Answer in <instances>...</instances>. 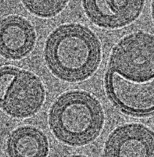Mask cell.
<instances>
[{
    "instance_id": "obj_4",
    "label": "cell",
    "mask_w": 154,
    "mask_h": 157,
    "mask_svg": "<svg viewBox=\"0 0 154 157\" xmlns=\"http://www.w3.org/2000/svg\"><path fill=\"white\" fill-rule=\"evenodd\" d=\"M154 57L153 35L135 32L124 37L113 48L109 70L130 81H150L154 76Z\"/></svg>"
},
{
    "instance_id": "obj_7",
    "label": "cell",
    "mask_w": 154,
    "mask_h": 157,
    "mask_svg": "<svg viewBox=\"0 0 154 157\" xmlns=\"http://www.w3.org/2000/svg\"><path fill=\"white\" fill-rule=\"evenodd\" d=\"M145 0H83L87 16L92 23L106 29L130 24L140 15Z\"/></svg>"
},
{
    "instance_id": "obj_10",
    "label": "cell",
    "mask_w": 154,
    "mask_h": 157,
    "mask_svg": "<svg viewBox=\"0 0 154 157\" xmlns=\"http://www.w3.org/2000/svg\"><path fill=\"white\" fill-rule=\"evenodd\" d=\"M26 8L36 16L50 18L59 14L69 0H22Z\"/></svg>"
},
{
    "instance_id": "obj_3",
    "label": "cell",
    "mask_w": 154,
    "mask_h": 157,
    "mask_svg": "<svg viewBox=\"0 0 154 157\" xmlns=\"http://www.w3.org/2000/svg\"><path fill=\"white\" fill-rule=\"evenodd\" d=\"M45 96L42 82L32 72L11 66L0 68V108L8 115L19 119L33 116Z\"/></svg>"
},
{
    "instance_id": "obj_6",
    "label": "cell",
    "mask_w": 154,
    "mask_h": 157,
    "mask_svg": "<svg viewBox=\"0 0 154 157\" xmlns=\"http://www.w3.org/2000/svg\"><path fill=\"white\" fill-rule=\"evenodd\" d=\"M154 136L153 131L143 124L120 126L107 139L104 156L153 157Z\"/></svg>"
},
{
    "instance_id": "obj_9",
    "label": "cell",
    "mask_w": 154,
    "mask_h": 157,
    "mask_svg": "<svg viewBox=\"0 0 154 157\" xmlns=\"http://www.w3.org/2000/svg\"><path fill=\"white\" fill-rule=\"evenodd\" d=\"M6 151L10 157H46L49 153L48 141L38 128L30 126L21 127L9 136Z\"/></svg>"
},
{
    "instance_id": "obj_5",
    "label": "cell",
    "mask_w": 154,
    "mask_h": 157,
    "mask_svg": "<svg viewBox=\"0 0 154 157\" xmlns=\"http://www.w3.org/2000/svg\"><path fill=\"white\" fill-rule=\"evenodd\" d=\"M106 85L111 99L123 111L137 115L153 113V79L146 82H135L109 70L106 77Z\"/></svg>"
},
{
    "instance_id": "obj_2",
    "label": "cell",
    "mask_w": 154,
    "mask_h": 157,
    "mask_svg": "<svg viewBox=\"0 0 154 157\" xmlns=\"http://www.w3.org/2000/svg\"><path fill=\"white\" fill-rule=\"evenodd\" d=\"M105 115L99 101L82 90L59 96L49 114V124L59 141L73 146H85L95 140L103 129Z\"/></svg>"
},
{
    "instance_id": "obj_8",
    "label": "cell",
    "mask_w": 154,
    "mask_h": 157,
    "mask_svg": "<svg viewBox=\"0 0 154 157\" xmlns=\"http://www.w3.org/2000/svg\"><path fill=\"white\" fill-rule=\"evenodd\" d=\"M36 40L34 27L25 18L10 15L0 21V55L4 58H24L34 48Z\"/></svg>"
},
{
    "instance_id": "obj_1",
    "label": "cell",
    "mask_w": 154,
    "mask_h": 157,
    "mask_svg": "<svg viewBox=\"0 0 154 157\" xmlns=\"http://www.w3.org/2000/svg\"><path fill=\"white\" fill-rule=\"evenodd\" d=\"M45 61L52 73L68 82L88 78L101 59V45L94 32L79 23L62 25L48 37Z\"/></svg>"
}]
</instances>
